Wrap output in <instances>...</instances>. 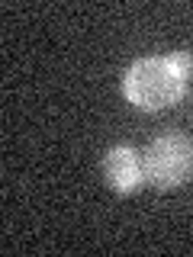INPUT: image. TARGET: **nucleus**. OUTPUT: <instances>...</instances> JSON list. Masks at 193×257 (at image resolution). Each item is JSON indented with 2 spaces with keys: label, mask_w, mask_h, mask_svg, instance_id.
I'll use <instances>...</instances> for the list:
<instances>
[{
  "label": "nucleus",
  "mask_w": 193,
  "mask_h": 257,
  "mask_svg": "<svg viewBox=\"0 0 193 257\" xmlns=\"http://www.w3.org/2000/svg\"><path fill=\"white\" fill-rule=\"evenodd\" d=\"M103 180L116 196H129L145 183V161L135 145H110L103 155Z\"/></svg>",
  "instance_id": "3"
},
{
  "label": "nucleus",
  "mask_w": 193,
  "mask_h": 257,
  "mask_svg": "<svg viewBox=\"0 0 193 257\" xmlns=\"http://www.w3.org/2000/svg\"><path fill=\"white\" fill-rule=\"evenodd\" d=\"M145 183L155 190H177L193 177V139L164 132L145 148Z\"/></svg>",
  "instance_id": "2"
},
{
  "label": "nucleus",
  "mask_w": 193,
  "mask_h": 257,
  "mask_svg": "<svg viewBox=\"0 0 193 257\" xmlns=\"http://www.w3.org/2000/svg\"><path fill=\"white\" fill-rule=\"evenodd\" d=\"M193 74V52H164V55H145L135 58L123 71L119 90L126 103L142 112H161L171 109L187 96Z\"/></svg>",
  "instance_id": "1"
}]
</instances>
